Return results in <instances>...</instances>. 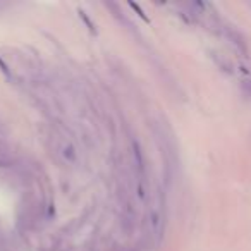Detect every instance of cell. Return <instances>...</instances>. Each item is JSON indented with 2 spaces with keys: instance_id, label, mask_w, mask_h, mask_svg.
I'll list each match as a JSON object with an SVG mask.
<instances>
[{
  "instance_id": "6da1fadb",
  "label": "cell",
  "mask_w": 251,
  "mask_h": 251,
  "mask_svg": "<svg viewBox=\"0 0 251 251\" xmlns=\"http://www.w3.org/2000/svg\"><path fill=\"white\" fill-rule=\"evenodd\" d=\"M241 88H243L244 95H246L248 98H251V76H246L241 79Z\"/></svg>"
}]
</instances>
